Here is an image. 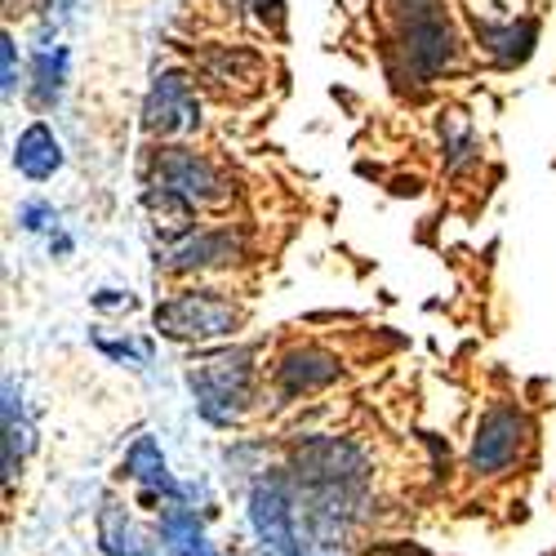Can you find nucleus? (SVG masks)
Returning a JSON list of instances; mask_svg holds the SVG:
<instances>
[{
  "mask_svg": "<svg viewBox=\"0 0 556 556\" xmlns=\"http://www.w3.org/2000/svg\"><path fill=\"white\" fill-rule=\"evenodd\" d=\"M188 388L197 396V414L214 428H231L245 419L254 401V348H223L201 356L188 369Z\"/></svg>",
  "mask_w": 556,
  "mask_h": 556,
  "instance_id": "f257e3e1",
  "label": "nucleus"
},
{
  "mask_svg": "<svg viewBox=\"0 0 556 556\" xmlns=\"http://www.w3.org/2000/svg\"><path fill=\"white\" fill-rule=\"evenodd\" d=\"M286 472L299 490H369V454L348 437H307L290 450Z\"/></svg>",
  "mask_w": 556,
  "mask_h": 556,
  "instance_id": "f03ea898",
  "label": "nucleus"
},
{
  "mask_svg": "<svg viewBox=\"0 0 556 556\" xmlns=\"http://www.w3.org/2000/svg\"><path fill=\"white\" fill-rule=\"evenodd\" d=\"M152 326L178 343H210V339L237 334L241 307L231 299H223L218 290H182V294L156 303Z\"/></svg>",
  "mask_w": 556,
  "mask_h": 556,
  "instance_id": "7ed1b4c3",
  "label": "nucleus"
},
{
  "mask_svg": "<svg viewBox=\"0 0 556 556\" xmlns=\"http://www.w3.org/2000/svg\"><path fill=\"white\" fill-rule=\"evenodd\" d=\"M530 414L521 405H490L481 414V424H477V437H472V450H468V472L472 477H503V472H513L521 454L530 450Z\"/></svg>",
  "mask_w": 556,
  "mask_h": 556,
  "instance_id": "20e7f679",
  "label": "nucleus"
},
{
  "mask_svg": "<svg viewBox=\"0 0 556 556\" xmlns=\"http://www.w3.org/2000/svg\"><path fill=\"white\" fill-rule=\"evenodd\" d=\"M250 530L263 543V552L286 556L303 534H299V503H294V481L286 468H271L250 485Z\"/></svg>",
  "mask_w": 556,
  "mask_h": 556,
  "instance_id": "39448f33",
  "label": "nucleus"
},
{
  "mask_svg": "<svg viewBox=\"0 0 556 556\" xmlns=\"http://www.w3.org/2000/svg\"><path fill=\"white\" fill-rule=\"evenodd\" d=\"M152 188L156 192H169L178 201H188L192 210L223 205L231 197V182L218 174V165L205 161L192 148H161L152 156Z\"/></svg>",
  "mask_w": 556,
  "mask_h": 556,
  "instance_id": "423d86ee",
  "label": "nucleus"
},
{
  "mask_svg": "<svg viewBox=\"0 0 556 556\" xmlns=\"http://www.w3.org/2000/svg\"><path fill=\"white\" fill-rule=\"evenodd\" d=\"M201 125V99L188 72H161L143 103V129L156 138H182Z\"/></svg>",
  "mask_w": 556,
  "mask_h": 556,
  "instance_id": "0eeeda50",
  "label": "nucleus"
},
{
  "mask_svg": "<svg viewBox=\"0 0 556 556\" xmlns=\"http://www.w3.org/2000/svg\"><path fill=\"white\" fill-rule=\"evenodd\" d=\"M245 250V237L231 227H201L192 237H182L174 245H161V258L156 267L169 271V276H188V271H205V267H218V263H231Z\"/></svg>",
  "mask_w": 556,
  "mask_h": 556,
  "instance_id": "6e6552de",
  "label": "nucleus"
},
{
  "mask_svg": "<svg viewBox=\"0 0 556 556\" xmlns=\"http://www.w3.org/2000/svg\"><path fill=\"white\" fill-rule=\"evenodd\" d=\"M339 375H343V365H339L334 352L316 348V343H303V348H290L281 361H276L271 383H276V396L281 401H299V396H312L320 388L339 383Z\"/></svg>",
  "mask_w": 556,
  "mask_h": 556,
  "instance_id": "1a4fd4ad",
  "label": "nucleus"
},
{
  "mask_svg": "<svg viewBox=\"0 0 556 556\" xmlns=\"http://www.w3.org/2000/svg\"><path fill=\"white\" fill-rule=\"evenodd\" d=\"M125 477L143 485V498H148V503H178L182 494H188V490H182V485L169 477V463H165L156 437H138V441L125 450Z\"/></svg>",
  "mask_w": 556,
  "mask_h": 556,
  "instance_id": "9d476101",
  "label": "nucleus"
},
{
  "mask_svg": "<svg viewBox=\"0 0 556 556\" xmlns=\"http://www.w3.org/2000/svg\"><path fill=\"white\" fill-rule=\"evenodd\" d=\"M14 169L31 182H45L63 169V143L54 138V129L45 121H31L18 138H14Z\"/></svg>",
  "mask_w": 556,
  "mask_h": 556,
  "instance_id": "9b49d317",
  "label": "nucleus"
},
{
  "mask_svg": "<svg viewBox=\"0 0 556 556\" xmlns=\"http://www.w3.org/2000/svg\"><path fill=\"white\" fill-rule=\"evenodd\" d=\"M161 543H165V556H218L210 534H205V521L188 503L161 507Z\"/></svg>",
  "mask_w": 556,
  "mask_h": 556,
  "instance_id": "f8f14e48",
  "label": "nucleus"
},
{
  "mask_svg": "<svg viewBox=\"0 0 556 556\" xmlns=\"http://www.w3.org/2000/svg\"><path fill=\"white\" fill-rule=\"evenodd\" d=\"M534 36H539L534 23H503V27H494V23H477L481 50H485L498 67H517V63H526L530 50H534Z\"/></svg>",
  "mask_w": 556,
  "mask_h": 556,
  "instance_id": "ddd939ff",
  "label": "nucleus"
},
{
  "mask_svg": "<svg viewBox=\"0 0 556 556\" xmlns=\"http://www.w3.org/2000/svg\"><path fill=\"white\" fill-rule=\"evenodd\" d=\"M36 445V428L27 419V405L23 392L14 388V379H5V485L18 477L27 450Z\"/></svg>",
  "mask_w": 556,
  "mask_h": 556,
  "instance_id": "4468645a",
  "label": "nucleus"
},
{
  "mask_svg": "<svg viewBox=\"0 0 556 556\" xmlns=\"http://www.w3.org/2000/svg\"><path fill=\"white\" fill-rule=\"evenodd\" d=\"M99 543H103V556H152V543L125 517V507L116 498L99 507Z\"/></svg>",
  "mask_w": 556,
  "mask_h": 556,
  "instance_id": "2eb2a0df",
  "label": "nucleus"
},
{
  "mask_svg": "<svg viewBox=\"0 0 556 556\" xmlns=\"http://www.w3.org/2000/svg\"><path fill=\"white\" fill-rule=\"evenodd\" d=\"M67 67H72L67 45H45V50L36 54V63H31V103H36L40 112H50V108L63 99Z\"/></svg>",
  "mask_w": 556,
  "mask_h": 556,
  "instance_id": "dca6fc26",
  "label": "nucleus"
},
{
  "mask_svg": "<svg viewBox=\"0 0 556 556\" xmlns=\"http://www.w3.org/2000/svg\"><path fill=\"white\" fill-rule=\"evenodd\" d=\"M441 134H445V152H450V165H463L472 152H477V143H472V129L463 125L458 116H450L445 125H441Z\"/></svg>",
  "mask_w": 556,
  "mask_h": 556,
  "instance_id": "f3484780",
  "label": "nucleus"
},
{
  "mask_svg": "<svg viewBox=\"0 0 556 556\" xmlns=\"http://www.w3.org/2000/svg\"><path fill=\"white\" fill-rule=\"evenodd\" d=\"M94 348L112 361H125V365H138L143 369L148 365V348L143 343H134V339H108V334H94Z\"/></svg>",
  "mask_w": 556,
  "mask_h": 556,
  "instance_id": "a211bd4d",
  "label": "nucleus"
},
{
  "mask_svg": "<svg viewBox=\"0 0 556 556\" xmlns=\"http://www.w3.org/2000/svg\"><path fill=\"white\" fill-rule=\"evenodd\" d=\"M0 89H5V99H14L18 89V45L10 31L0 36Z\"/></svg>",
  "mask_w": 556,
  "mask_h": 556,
  "instance_id": "6ab92c4d",
  "label": "nucleus"
},
{
  "mask_svg": "<svg viewBox=\"0 0 556 556\" xmlns=\"http://www.w3.org/2000/svg\"><path fill=\"white\" fill-rule=\"evenodd\" d=\"M18 223H23L27 231L59 227V210H54V205H45V201H31V205H23V210H18Z\"/></svg>",
  "mask_w": 556,
  "mask_h": 556,
  "instance_id": "aec40b11",
  "label": "nucleus"
},
{
  "mask_svg": "<svg viewBox=\"0 0 556 556\" xmlns=\"http://www.w3.org/2000/svg\"><path fill=\"white\" fill-rule=\"evenodd\" d=\"M94 307H134V299H129V294H125V299H121V294H116V290H103V294H99V299H94Z\"/></svg>",
  "mask_w": 556,
  "mask_h": 556,
  "instance_id": "412c9836",
  "label": "nucleus"
},
{
  "mask_svg": "<svg viewBox=\"0 0 556 556\" xmlns=\"http://www.w3.org/2000/svg\"><path fill=\"white\" fill-rule=\"evenodd\" d=\"M286 556H334V552H326V547H316V543H307V539H299Z\"/></svg>",
  "mask_w": 556,
  "mask_h": 556,
  "instance_id": "4be33fe9",
  "label": "nucleus"
},
{
  "mask_svg": "<svg viewBox=\"0 0 556 556\" xmlns=\"http://www.w3.org/2000/svg\"><path fill=\"white\" fill-rule=\"evenodd\" d=\"M375 556H428V552H419V547H383V552H375Z\"/></svg>",
  "mask_w": 556,
  "mask_h": 556,
  "instance_id": "5701e85b",
  "label": "nucleus"
}]
</instances>
